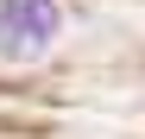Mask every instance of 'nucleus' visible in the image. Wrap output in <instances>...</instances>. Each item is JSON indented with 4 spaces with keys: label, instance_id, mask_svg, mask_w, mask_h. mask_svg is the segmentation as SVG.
I'll use <instances>...</instances> for the list:
<instances>
[{
    "label": "nucleus",
    "instance_id": "1",
    "mask_svg": "<svg viewBox=\"0 0 145 139\" xmlns=\"http://www.w3.org/2000/svg\"><path fill=\"white\" fill-rule=\"evenodd\" d=\"M57 38V0H0V51L32 57Z\"/></svg>",
    "mask_w": 145,
    "mask_h": 139
}]
</instances>
